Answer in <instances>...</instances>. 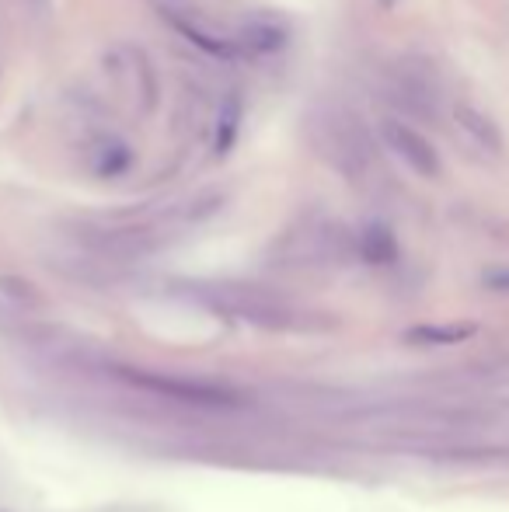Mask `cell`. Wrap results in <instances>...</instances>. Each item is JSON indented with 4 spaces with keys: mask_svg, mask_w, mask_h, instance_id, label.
I'll use <instances>...</instances> for the list:
<instances>
[{
    "mask_svg": "<svg viewBox=\"0 0 509 512\" xmlns=\"http://www.w3.org/2000/svg\"><path fill=\"white\" fill-rule=\"evenodd\" d=\"M129 384L143 387L150 394H164L171 401H185V405H206V408H220V405H234V398L224 387L203 384V380H182V377H157V373H123Z\"/></svg>",
    "mask_w": 509,
    "mask_h": 512,
    "instance_id": "5b68a950",
    "label": "cell"
},
{
    "mask_svg": "<svg viewBox=\"0 0 509 512\" xmlns=\"http://www.w3.org/2000/svg\"><path fill=\"white\" fill-rule=\"evenodd\" d=\"M105 74L119 88V95L126 98L140 112H154L157 105V70L150 63V56L140 46H112L105 53Z\"/></svg>",
    "mask_w": 509,
    "mask_h": 512,
    "instance_id": "7a4b0ae2",
    "label": "cell"
},
{
    "mask_svg": "<svg viewBox=\"0 0 509 512\" xmlns=\"http://www.w3.org/2000/svg\"><path fill=\"white\" fill-rule=\"evenodd\" d=\"M286 39H290L286 25L272 18H245L238 32H234L241 56H272L286 46Z\"/></svg>",
    "mask_w": 509,
    "mask_h": 512,
    "instance_id": "8992f818",
    "label": "cell"
},
{
    "mask_svg": "<svg viewBox=\"0 0 509 512\" xmlns=\"http://www.w3.org/2000/svg\"><path fill=\"white\" fill-rule=\"evenodd\" d=\"M471 335H475V324H419L405 338L412 345H457L468 342Z\"/></svg>",
    "mask_w": 509,
    "mask_h": 512,
    "instance_id": "30bf717a",
    "label": "cell"
},
{
    "mask_svg": "<svg viewBox=\"0 0 509 512\" xmlns=\"http://www.w3.org/2000/svg\"><path fill=\"white\" fill-rule=\"evenodd\" d=\"M241 119H245V108H241V98L238 95H227L220 102V112H217V126H213V150L217 154H227L234 147L241 133Z\"/></svg>",
    "mask_w": 509,
    "mask_h": 512,
    "instance_id": "9c48e42d",
    "label": "cell"
},
{
    "mask_svg": "<svg viewBox=\"0 0 509 512\" xmlns=\"http://www.w3.org/2000/svg\"><path fill=\"white\" fill-rule=\"evenodd\" d=\"M381 140L391 147V154L398 157L405 168L415 171V175H422V178L440 175V154H436V147L415 126H408V122L391 115V119L381 122Z\"/></svg>",
    "mask_w": 509,
    "mask_h": 512,
    "instance_id": "3957f363",
    "label": "cell"
},
{
    "mask_svg": "<svg viewBox=\"0 0 509 512\" xmlns=\"http://www.w3.org/2000/svg\"><path fill=\"white\" fill-rule=\"evenodd\" d=\"M88 168L98 178H119L133 168V150L119 136H98L88 147Z\"/></svg>",
    "mask_w": 509,
    "mask_h": 512,
    "instance_id": "ba28073f",
    "label": "cell"
},
{
    "mask_svg": "<svg viewBox=\"0 0 509 512\" xmlns=\"http://www.w3.org/2000/svg\"><path fill=\"white\" fill-rule=\"evenodd\" d=\"M482 283H485V290H492V293H509V265H496V269H485Z\"/></svg>",
    "mask_w": 509,
    "mask_h": 512,
    "instance_id": "7c38bea8",
    "label": "cell"
},
{
    "mask_svg": "<svg viewBox=\"0 0 509 512\" xmlns=\"http://www.w3.org/2000/svg\"><path fill=\"white\" fill-rule=\"evenodd\" d=\"M454 122L457 129H461L464 136H468L471 143H478V147L485 150V154H503V129L496 126V122L489 119V115L482 112V108L468 105V102H457L454 105Z\"/></svg>",
    "mask_w": 509,
    "mask_h": 512,
    "instance_id": "52a82bcc",
    "label": "cell"
},
{
    "mask_svg": "<svg viewBox=\"0 0 509 512\" xmlns=\"http://www.w3.org/2000/svg\"><path fill=\"white\" fill-rule=\"evenodd\" d=\"M360 255L367 258V262L374 265H387L394 262V255H398V244H394V234L381 223H374V227H367L360 234Z\"/></svg>",
    "mask_w": 509,
    "mask_h": 512,
    "instance_id": "8fae6325",
    "label": "cell"
},
{
    "mask_svg": "<svg viewBox=\"0 0 509 512\" xmlns=\"http://www.w3.org/2000/svg\"><path fill=\"white\" fill-rule=\"evenodd\" d=\"M161 14L168 18V25L182 35L185 42H192L196 49H203L206 56H217V60H241V49L234 42V32L224 35L220 28H213V21H203L199 14L185 11V7H161Z\"/></svg>",
    "mask_w": 509,
    "mask_h": 512,
    "instance_id": "277c9868",
    "label": "cell"
},
{
    "mask_svg": "<svg viewBox=\"0 0 509 512\" xmlns=\"http://www.w3.org/2000/svg\"><path fill=\"white\" fill-rule=\"evenodd\" d=\"M307 140L325 157V164L346 178H363L374 164V147L363 122L339 105H318L307 115Z\"/></svg>",
    "mask_w": 509,
    "mask_h": 512,
    "instance_id": "6da1fadb",
    "label": "cell"
}]
</instances>
